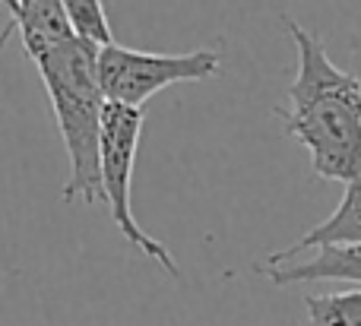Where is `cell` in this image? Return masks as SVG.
I'll list each match as a JSON object with an SVG mask.
<instances>
[{
  "instance_id": "1",
  "label": "cell",
  "mask_w": 361,
  "mask_h": 326,
  "mask_svg": "<svg viewBox=\"0 0 361 326\" xmlns=\"http://www.w3.org/2000/svg\"><path fill=\"white\" fill-rule=\"evenodd\" d=\"M298 51V73L288 86V108H273L286 133L311 156V168L324 181L361 177V82L330 61L320 35L292 16H282Z\"/></svg>"
},
{
  "instance_id": "2",
  "label": "cell",
  "mask_w": 361,
  "mask_h": 326,
  "mask_svg": "<svg viewBox=\"0 0 361 326\" xmlns=\"http://www.w3.org/2000/svg\"><path fill=\"white\" fill-rule=\"evenodd\" d=\"M44 95L51 101L70 175L63 181V203H102V124L108 99L99 82V44L73 35L35 57Z\"/></svg>"
},
{
  "instance_id": "3",
  "label": "cell",
  "mask_w": 361,
  "mask_h": 326,
  "mask_svg": "<svg viewBox=\"0 0 361 326\" xmlns=\"http://www.w3.org/2000/svg\"><path fill=\"white\" fill-rule=\"evenodd\" d=\"M140 130H143V111L130 105H111L105 108V124H102V203L108 206V215L143 257L156 260L169 276H180L175 257L169 247L159 244L137 219L130 206V187H133V162L140 149Z\"/></svg>"
},
{
  "instance_id": "4",
  "label": "cell",
  "mask_w": 361,
  "mask_h": 326,
  "mask_svg": "<svg viewBox=\"0 0 361 326\" xmlns=\"http://www.w3.org/2000/svg\"><path fill=\"white\" fill-rule=\"evenodd\" d=\"M222 57L219 51L200 48L187 54H156L111 42L99 48V82L111 105L143 108L152 95L178 82H206L219 76Z\"/></svg>"
},
{
  "instance_id": "5",
  "label": "cell",
  "mask_w": 361,
  "mask_h": 326,
  "mask_svg": "<svg viewBox=\"0 0 361 326\" xmlns=\"http://www.w3.org/2000/svg\"><path fill=\"white\" fill-rule=\"evenodd\" d=\"M330 244H339V247L361 244V177L345 184V194H343V200H339V206L333 209V215H326L320 225H314L311 232H305L295 244L269 253V257L263 260V266L292 263L298 253L317 251V247H330Z\"/></svg>"
},
{
  "instance_id": "6",
  "label": "cell",
  "mask_w": 361,
  "mask_h": 326,
  "mask_svg": "<svg viewBox=\"0 0 361 326\" xmlns=\"http://www.w3.org/2000/svg\"><path fill=\"white\" fill-rule=\"evenodd\" d=\"M13 29L23 38V51L29 61H35L44 51L57 48V44H63L67 38L76 35L61 0H13V16L10 25L4 29L0 44L6 42V35Z\"/></svg>"
},
{
  "instance_id": "7",
  "label": "cell",
  "mask_w": 361,
  "mask_h": 326,
  "mask_svg": "<svg viewBox=\"0 0 361 326\" xmlns=\"http://www.w3.org/2000/svg\"><path fill=\"white\" fill-rule=\"evenodd\" d=\"M260 276L273 285H298V282H352L361 289V244H330L317 247L305 263H282V266H257Z\"/></svg>"
},
{
  "instance_id": "8",
  "label": "cell",
  "mask_w": 361,
  "mask_h": 326,
  "mask_svg": "<svg viewBox=\"0 0 361 326\" xmlns=\"http://www.w3.org/2000/svg\"><path fill=\"white\" fill-rule=\"evenodd\" d=\"M307 326H361V289L307 295Z\"/></svg>"
},
{
  "instance_id": "9",
  "label": "cell",
  "mask_w": 361,
  "mask_h": 326,
  "mask_svg": "<svg viewBox=\"0 0 361 326\" xmlns=\"http://www.w3.org/2000/svg\"><path fill=\"white\" fill-rule=\"evenodd\" d=\"M63 10L70 16V25H73L76 35L89 38L92 44H111L114 35H111V25H108V16H105V4L102 0H61Z\"/></svg>"
},
{
  "instance_id": "10",
  "label": "cell",
  "mask_w": 361,
  "mask_h": 326,
  "mask_svg": "<svg viewBox=\"0 0 361 326\" xmlns=\"http://www.w3.org/2000/svg\"><path fill=\"white\" fill-rule=\"evenodd\" d=\"M352 48H355V51H361V35L355 38V42H352Z\"/></svg>"
}]
</instances>
